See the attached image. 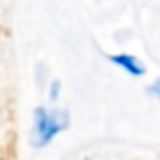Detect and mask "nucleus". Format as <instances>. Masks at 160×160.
I'll return each mask as SVG.
<instances>
[{"instance_id": "obj_1", "label": "nucleus", "mask_w": 160, "mask_h": 160, "mask_svg": "<svg viewBox=\"0 0 160 160\" xmlns=\"http://www.w3.org/2000/svg\"><path fill=\"white\" fill-rule=\"evenodd\" d=\"M67 126H69V113L67 112L39 108L35 112V126H32V140H35L37 148L51 144Z\"/></svg>"}, {"instance_id": "obj_2", "label": "nucleus", "mask_w": 160, "mask_h": 160, "mask_svg": "<svg viewBox=\"0 0 160 160\" xmlns=\"http://www.w3.org/2000/svg\"><path fill=\"white\" fill-rule=\"evenodd\" d=\"M108 59L113 63V65H118L120 69H124L126 73L134 75V77H140V75L146 73V67L142 65L134 55H126V53L124 55H109Z\"/></svg>"}, {"instance_id": "obj_3", "label": "nucleus", "mask_w": 160, "mask_h": 160, "mask_svg": "<svg viewBox=\"0 0 160 160\" xmlns=\"http://www.w3.org/2000/svg\"><path fill=\"white\" fill-rule=\"evenodd\" d=\"M148 93H150V95H154V98H158V99H160V79H156V81H154L152 85L148 87Z\"/></svg>"}, {"instance_id": "obj_4", "label": "nucleus", "mask_w": 160, "mask_h": 160, "mask_svg": "<svg viewBox=\"0 0 160 160\" xmlns=\"http://www.w3.org/2000/svg\"><path fill=\"white\" fill-rule=\"evenodd\" d=\"M57 93H59V83L55 81V83H53V89H51V95H53V99H57Z\"/></svg>"}]
</instances>
